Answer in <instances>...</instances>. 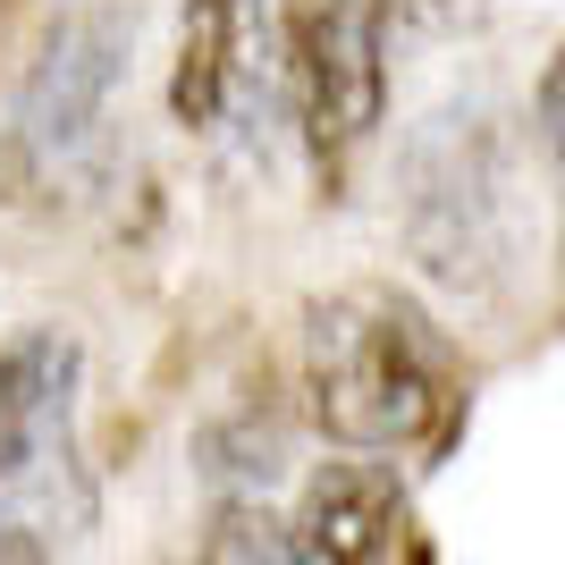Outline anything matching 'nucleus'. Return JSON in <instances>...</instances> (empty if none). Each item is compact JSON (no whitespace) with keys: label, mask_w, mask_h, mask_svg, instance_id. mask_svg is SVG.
<instances>
[{"label":"nucleus","mask_w":565,"mask_h":565,"mask_svg":"<svg viewBox=\"0 0 565 565\" xmlns=\"http://www.w3.org/2000/svg\"><path fill=\"white\" fill-rule=\"evenodd\" d=\"M397 532V481L363 456L312 472L305 507L287 523V565H380Z\"/></svg>","instance_id":"nucleus-6"},{"label":"nucleus","mask_w":565,"mask_h":565,"mask_svg":"<svg viewBox=\"0 0 565 565\" xmlns=\"http://www.w3.org/2000/svg\"><path fill=\"white\" fill-rule=\"evenodd\" d=\"M287 102L321 169H347L388 110V0H312L287 43Z\"/></svg>","instance_id":"nucleus-2"},{"label":"nucleus","mask_w":565,"mask_h":565,"mask_svg":"<svg viewBox=\"0 0 565 565\" xmlns=\"http://www.w3.org/2000/svg\"><path fill=\"white\" fill-rule=\"evenodd\" d=\"M68 405H76V338L34 321V330L0 338V498L25 490L68 448Z\"/></svg>","instance_id":"nucleus-5"},{"label":"nucleus","mask_w":565,"mask_h":565,"mask_svg":"<svg viewBox=\"0 0 565 565\" xmlns=\"http://www.w3.org/2000/svg\"><path fill=\"white\" fill-rule=\"evenodd\" d=\"M305 405L347 456H397L439 423V354L388 287H338L305 312Z\"/></svg>","instance_id":"nucleus-1"},{"label":"nucleus","mask_w":565,"mask_h":565,"mask_svg":"<svg viewBox=\"0 0 565 565\" xmlns=\"http://www.w3.org/2000/svg\"><path fill=\"white\" fill-rule=\"evenodd\" d=\"M287 43L296 18L279 0H186L178 68H169V118L186 136H228L287 94Z\"/></svg>","instance_id":"nucleus-3"},{"label":"nucleus","mask_w":565,"mask_h":565,"mask_svg":"<svg viewBox=\"0 0 565 565\" xmlns=\"http://www.w3.org/2000/svg\"><path fill=\"white\" fill-rule=\"evenodd\" d=\"M118 76H127V25L102 9V0H76L43 25V43L25 60L18 85V118H9V143H18L25 169H60L102 136V110H110Z\"/></svg>","instance_id":"nucleus-4"},{"label":"nucleus","mask_w":565,"mask_h":565,"mask_svg":"<svg viewBox=\"0 0 565 565\" xmlns=\"http://www.w3.org/2000/svg\"><path fill=\"white\" fill-rule=\"evenodd\" d=\"M194 565H287V523L262 507V498H228L203 532V557Z\"/></svg>","instance_id":"nucleus-7"},{"label":"nucleus","mask_w":565,"mask_h":565,"mask_svg":"<svg viewBox=\"0 0 565 565\" xmlns=\"http://www.w3.org/2000/svg\"><path fill=\"white\" fill-rule=\"evenodd\" d=\"M541 136H548V152H557V169H565V43H557V60H548V76H541Z\"/></svg>","instance_id":"nucleus-8"},{"label":"nucleus","mask_w":565,"mask_h":565,"mask_svg":"<svg viewBox=\"0 0 565 565\" xmlns=\"http://www.w3.org/2000/svg\"><path fill=\"white\" fill-rule=\"evenodd\" d=\"M0 565H51V548H43V532L18 515V507H0Z\"/></svg>","instance_id":"nucleus-9"}]
</instances>
